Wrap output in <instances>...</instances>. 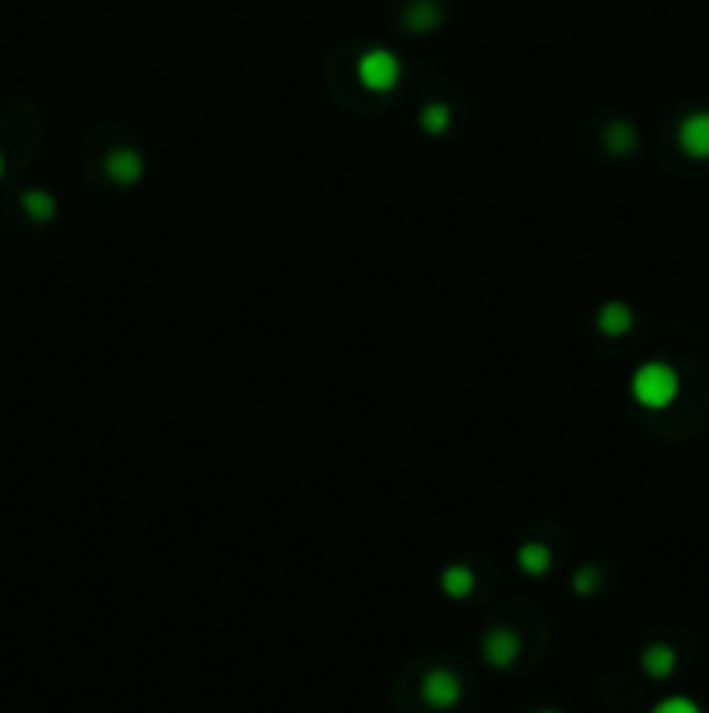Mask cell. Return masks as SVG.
<instances>
[{"label": "cell", "mask_w": 709, "mask_h": 713, "mask_svg": "<svg viewBox=\"0 0 709 713\" xmlns=\"http://www.w3.org/2000/svg\"><path fill=\"white\" fill-rule=\"evenodd\" d=\"M678 373L668 366V362H647V366H640L637 373H633V397L640 400L643 407H650V411H661V407H668L671 400L678 397Z\"/></svg>", "instance_id": "obj_1"}, {"label": "cell", "mask_w": 709, "mask_h": 713, "mask_svg": "<svg viewBox=\"0 0 709 713\" xmlns=\"http://www.w3.org/2000/svg\"><path fill=\"white\" fill-rule=\"evenodd\" d=\"M358 80L369 91H393L400 84V60L390 53V49H369L358 60Z\"/></svg>", "instance_id": "obj_2"}, {"label": "cell", "mask_w": 709, "mask_h": 713, "mask_svg": "<svg viewBox=\"0 0 709 713\" xmlns=\"http://www.w3.org/2000/svg\"><path fill=\"white\" fill-rule=\"evenodd\" d=\"M459 696H463V686H459L456 672H449V668H435L421 682V700L431 710H452L459 703Z\"/></svg>", "instance_id": "obj_3"}, {"label": "cell", "mask_w": 709, "mask_h": 713, "mask_svg": "<svg viewBox=\"0 0 709 713\" xmlns=\"http://www.w3.org/2000/svg\"><path fill=\"white\" fill-rule=\"evenodd\" d=\"M678 147L696 160H709V112H692L678 126Z\"/></svg>", "instance_id": "obj_4"}, {"label": "cell", "mask_w": 709, "mask_h": 713, "mask_svg": "<svg viewBox=\"0 0 709 713\" xmlns=\"http://www.w3.org/2000/svg\"><path fill=\"white\" fill-rule=\"evenodd\" d=\"M105 171L112 181H119V185H136L143 174V157L136 154V150L122 147V150H112L105 160Z\"/></svg>", "instance_id": "obj_5"}, {"label": "cell", "mask_w": 709, "mask_h": 713, "mask_svg": "<svg viewBox=\"0 0 709 713\" xmlns=\"http://www.w3.org/2000/svg\"><path fill=\"white\" fill-rule=\"evenodd\" d=\"M518 647L522 644H518V637L511 634V630L497 627L484 637V658L491 661L494 668H508L511 661L518 658Z\"/></svg>", "instance_id": "obj_6"}, {"label": "cell", "mask_w": 709, "mask_h": 713, "mask_svg": "<svg viewBox=\"0 0 709 713\" xmlns=\"http://www.w3.org/2000/svg\"><path fill=\"white\" fill-rule=\"evenodd\" d=\"M640 665H643V672H647L650 679H668V675L675 672V665H678V654H675V647L671 644H650L647 651L640 654Z\"/></svg>", "instance_id": "obj_7"}, {"label": "cell", "mask_w": 709, "mask_h": 713, "mask_svg": "<svg viewBox=\"0 0 709 713\" xmlns=\"http://www.w3.org/2000/svg\"><path fill=\"white\" fill-rule=\"evenodd\" d=\"M630 327H633V314H630L626 303L612 300V303H605V307L598 310V331L609 334V338H623Z\"/></svg>", "instance_id": "obj_8"}, {"label": "cell", "mask_w": 709, "mask_h": 713, "mask_svg": "<svg viewBox=\"0 0 709 713\" xmlns=\"http://www.w3.org/2000/svg\"><path fill=\"white\" fill-rule=\"evenodd\" d=\"M21 209H25L35 223H49L56 216V199L46 188H28V192L21 195Z\"/></svg>", "instance_id": "obj_9"}, {"label": "cell", "mask_w": 709, "mask_h": 713, "mask_svg": "<svg viewBox=\"0 0 709 713\" xmlns=\"http://www.w3.org/2000/svg\"><path fill=\"white\" fill-rule=\"evenodd\" d=\"M473 585H477V578H473V571L466 564L445 567V574H442V592L445 595H452V599H466V595L473 592Z\"/></svg>", "instance_id": "obj_10"}, {"label": "cell", "mask_w": 709, "mask_h": 713, "mask_svg": "<svg viewBox=\"0 0 709 713\" xmlns=\"http://www.w3.org/2000/svg\"><path fill=\"white\" fill-rule=\"evenodd\" d=\"M518 567H522L525 574H532V578H539V574H546L553 567V557L543 543H525V547L518 550Z\"/></svg>", "instance_id": "obj_11"}, {"label": "cell", "mask_w": 709, "mask_h": 713, "mask_svg": "<svg viewBox=\"0 0 709 713\" xmlns=\"http://www.w3.org/2000/svg\"><path fill=\"white\" fill-rule=\"evenodd\" d=\"M605 147H609L612 154H630V150L637 147V129H633L630 122H612L609 133H605Z\"/></svg>", "instance_id": "obj_12"}, {"label": "cell", "mask_w": 709, "mask_h": 713, "mask_svg": "<svg viewBox=\"0 0 709 713\" xmlns=\"http://www.w3.org/2000/svg\"><path fill=\"white\" fill-rule=\"evenodd\" d=\"M449 122H452V112L445 105H425V112H421V126H425V133L431 136H442L449 133Z\"/></svg>", "instance_id": "obj_13"}, {"label": "cell", "mask_w": 709, "mask_h": 713, "mask_svg": "<svg viewBox=\"0 0 709 713\" xmlns=\"http://www.w3.org/2000/svg\"><path fill=\"white\" fill-rule=\"evenodd\" d=\"M650 713H703V710H699V703L689 700V696H668V700H661Z\"/></svg>", "instance_id": "obj_14"}, {"label": "cell", "mask_w": 709, "mask_h": 713, "mask_svg": "<svg viewBox=\"0 0 709 713\" xmlns=\"http://www.w3.org/2000/svg\"><path fill=\"white\" fill-rule=\"evenodd\" d=\"M435 21H438V14L431 11V7H425V4H418L411 14H407V25H411V28H431Z\"/></svg>", "instance_id": "obj_15"}, {"label": "cell", "mask_w": 709, "mask_h": 713, "mask_svg": "<svg viewBox=\"0 0 709 713\" xmlns=\"http://www.w3.org/2000/svg\"><path fill=\"white\" fill-rule=\"evenodd\" d=\"M595 585H598V578H595V571H581V574H574V592H595Z\"/></svg>", "instance_id": "obj_16"}, {"label": "cell", "mask_w": 709, "mask_h": 713, "mask_svg": "<svg viewBox=\"0 0 709 713\" xmlns=\"http://www.w3.org/2000/svg\"><path fill=\"white\" fill-rule=\"evenodd\" d=\"M0 174H4V154H0Z\"/></svg>", "instance_id": "obj_17"}, {"label": "cell", "mask_w": 709, "mask_h": 713, "mask_svg": "<svg viewBox=\"0 0 709 713\" xmlns=\"http://www.w3.org/2000/svg\"><path fill=\"white\" fill-rule=\"evenodd\" d=\"M543 713H557V710H543Z\"/></svg>", "instance_id": "obj_18"}]
</instances>
